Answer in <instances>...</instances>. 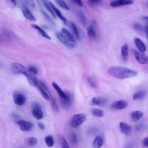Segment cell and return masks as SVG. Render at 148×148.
<instances>
[{
	"label": "cell",
	"instance_id": "35",
	"mask_svg": "<svg viewBox=\"0 0 148 148\" xmlns=\"http://www.w3.org/2000/svg\"><path fill=\"white\" fill-rule=\"evenodd\" d=\"M134 27L135 29L140 32H145V27L144 28L139 23H135L134 25Z\"/></svg>",
	"mask_w": 148,
	"mask_h": 148
},
{
	"label": "cell",
	"instance_id": "43",
	"mask_svg": "<svg viewBox=\"0 0 148 148\" xmlns=\"http://www.w3.org/2000/svg\"><path fill=\"white\" fill-rule=\"evenodd\" d=\"M38 127L42 130H43L45 128V126L42 123L39 122L37 124Z\"/></svg>",
	"mask_w": 148,
	"mask_h": 148
},
{
	"label": "cell",
	"instance_id": "33",
	"mask_svg": "<svg viewBox=\"0 0 148 148\" xmlns=\"http://www.w3.org/2000/svg\"><path fill=\"white\" fill-rule=\"evenodd\" d=\"M42 12L46 19L50 23L53 25H54V22L50 16L45 11L43 10L42 11Z\"/></svg>",
	"mask_w": 148,
	"mask_h": 148
},
{
	"label": "cell",
	"instance_id": "30",
	"mask_svg": "<svg viewBox=\"0 0 148 148\" xmlns=\"http://www.w3.org/2000/svg\"><path fill=\"white\" fill-rule=\"evenodd\" d=\"M79 17L80 22L82 25L84 27H85L87 25V21L84 12L81 11L79 12Z\"/></svg>",
	"mask_w": 148,
	"mask_h": 148
},
{
	"label": "cell",
	"instance_id": "14",
	"mask_svg": "<svg viewBox=\"0 0 148 148\" xmlns=\"http://www.w3.org/2000/svg\"><path fill=\"white\" fill-rule=\"evenodd\" d=\"M135 44L140 51L144 53L146 51V47L143 42L140 39L136 38L134 40Z\"/></svg>",
	"mask_w": 148,
	"mask_h": 148
},
{
	"label": "cell",
	"instance_id": "21",
	"mask_svg": "<svg viewBox=\"0 0 148 148\" xmlns=\"http://www.w3.org/2000/svg\"><path fill=\"white\" fill-rule=\"evenodd\" d=\"M143 115V113L140 111L137 110L132 112L130 114V118L133 121H138L141 118Z\"/></svg>",
	"mask_w": 148,
	"mask_h": 148
},
{
	"label": "cell",
	"instance_id": "5",
	"mask_svg": "<svg viewBox=\"0 0 148 148\" xmlns=\"http://www.w3.org/2000/svg\"><path fill=\"white\" fill-rule=\"evenodd\" d=\"M13 98L14 102L18 106L23 105L25 102L26 97L23 93L16 92L13 93Z\"/></svg>",
	"mask_w": 148,
	"mask_h": 148
},
{
	"label": "cell",
	"instance_id": "31",
	"mask_svg": "<svg viewBox=\"0 0 148 148\" xmlns=\"http://www.w3.org/2000/svg\"><path fill=\"white\" fill-rule=\"evenodd\" d=\"M92 115L97 117H102L104 115L103 110L98 108H94L91 111Z\"/></svg>",
	"mask_w": 148,
	"mask_h": 148
},
{
	"label": "cell",
	"instance_id": "40",
	"mask_svg": "<svg viewBox=\"0 0 148 148\" xmlns=\"http://www.w3.org/2000/svg\"><path fill=\"white\" fill-rule=\"evenodd\" d=\"M101 0H88V2L93 5H97L99 4Z\"/></svg>",
	"mask_w": 148,
	"mask_h": 148
},
{
	"label": "cell",
	"instance_id": "9",
	"mask_svg": "<svg viewBox=\"0 0 148 148\" xmlns=\"http://www.w3.org/2000/svg\"><path fill=\"white\" fill-rule=\"evenodd\" d=\"M135 57L140 63L148 64V56L143 52L135 51L134 52Z\"/></svg>",
	"mask_w": 148,
	"mask_h": 148
},
{
	"label": "cell",
	"instance_id": "39",
	"mask_svg": "<svg viewBox=\"0 0 148 148\" xmlns=\"http://www.w3.org/2000/svg\"><path fill=\"white\" fill-rule=\"evenodd\" d=\"M88 82L89 84L92 87L95 88L96 86L93 80L90 77H89L88 78Z\"/></svg>",
	"mask_w": 148,
	"mask_h": 148
},
{
	"label": "cell",
	"instance_id": "23",
	"mask_svg": "<svg viewBox=\"0 0 148 148\" xmlns=\"http://www.w3.org/2000/svg\"><path fill=\"white\" fill-rule=\"evenodd\" d=\"M147 92L145 90H141L138 91L133 94V99L135 100L142 99L145 96Z\"/></svg>",
	"mask_w": 148,
	"mask_h": 148
},
{
	"label": "cell",
	"instance_id": "22",
	"mask_svg": "<svg viewBox=\"0 0 148 148\" xmlns=\"http://www.w3.org/2000/svg\"><path fill=\"white\" fill-rule=\"evenodd\" d=\"M52 85L54 89L58 93L60 98H65L66 95L65 92L63 91L58 85L55 82H53Z\"/></svg>",
	"mask_w": 148,
	"mask_h": 148
},
{
	"label": "cell",
	"instance_id": "27",
	"mask_svg": "<svg viewBox=\"0 0 148 148\" xmlns=\"http://www.w3.org/2000/svg\"><path fill=\"white\" fill-rule=\"evenodd\" d=\"M70 28L76 37L78 39L80 38L78 30L75 25L73 23L71 22L69 24Z\"/></svg>",
	"mask_w": 148,
	"mask_h": 148
},
{
	"label": "cell",
	"instance_id": "3",
	"mask_svg": "<svg viewBox=\"0 0 148 148\" xmlns=\"http://www.w3.org/2000/svg\"><path fill=\"white\" fill-rule=\"evenodd\" d=\"M12 71L14 73H22L26 77L30 76L32 74L24 66L19 63L14 62L12 63L10 66Z\"/></svg>",
	"mask_w": 148,
	"mask_h": 148
},
{
	"label": "cell",
	"instance_id": "34",
	"mask_svg": "<svg viewBox=\"0 0 148 148\" xmlns=\"http://www.w3.org/2000/svg\"><path fill=\"white\" fill-rule=\"evenodd\" d=\"M58 4L62 8L66 10H69V8L64 0H56Z\"/></svg>",
	"mask_w": 148,
	"mask_h": 148
},
{
	"label": "cell",
	"instance_id": "20",
	"mask_svg": "<svg viewBox=\"0 0 148 148\" xmlns=\"http://www.w3.org/2000/svg\"><path fill=\"white\" fill-rule=\"evenodd\" d=\"M87 33L89 38L94 40L97 39V35L96 31L93 27L89 26L87 27Z\"/></svg>",
	"mask_w": 148,
	"mask_h": 148
},
{
	"label": "cell",
	"instance_id": "42",
	"mask_svg": "<svg viewBox=\"0 0 148 148\" xmlns=\"http://www.w3.org/2000/svg\"><path fill=\"white\" fill-rule=\"evenodd\" d=\"M27 3L32 7H35V4L33 0H26Z\"/></svg>",
	"mask_w": 148,
	"mask_h": 148
},
{
	"label": "cell",
	"instance_id": "28",
	"mask_svg": "<svg viewBox=\"0 0 148 148\" xmlns=\"http://www.w3.org/2000/svg\"><path fill=\"white\" fill-rule=\"evenodd\" d=\"M59 143L62 148H69V145L64 138L62 135H60L58 136Z\"/></svg>",
	"mask_w": 148,
	"mask_h": 148
},
{
	"label": "cell",
	"instance_id": "2",
	"mask_svg": "<svg viewBox=\"0 0 148 148\" xmlns=\"http://www.w3.org/2000/svg\"><path fill=\"white\" fill-rule=\"evenodd\" d=\"M56 36L59 40L63 44L73 48L76 45V42L73 35L66 28L63 27L61 32H58Z\"/></svg>",
	"mask_w": 148,
	"mask_h": 148
},
{
	"label": "cell",
	"instance_id": "25",
	"mask_svg": "<svg viewBox=\"0 0 148 148\" xmlns=\"http://www.w3.org/2000/svg\"><path fill=\"white\" fill-rule=\"evenodd\" d=\"M103 144V138L100 136H97L94 139L93 145L96 148H99L101 147Z\"/></svg>",
	"mask_w": 148,
	"mask_h": 148
},
{
	"label": "cell",
	"instance_id": "37",
	"mask_svg": "<svg viewBox=\"0 0 148 148\" xmlns=\"http://www.w3.org/2000/svg\"><path fill=\"white\" fill-rule=\"evenodd\" d=\"M11 34L9 31L5 30L3 31V36L7 40H10L11 38V37H12Z\"/></svg>",
	"mask_w": 148,
	"mask_h": 148
},
{
	"label": "cell",
	"instance_id": "6",
	"mask_svg": "<svg viewBox=\"0 0 148 148\" xmlns=\"http://www.w3.org/2000/svg\"><path fill=\"white\" fill-rule=\"evenodd\" d=\"M17 123L19 126L20 129L24 132L30 131L34 127V124L32 123L22 119L18 120Z\"/></svg>",
	"mask_w": 148,
	"mask_h": 148
},
{
	"label": "cell",
	"instance_id": "29",
	"mask_svg": "<svg viewBox=\"0 0 148 148\" xmlns=\"http://www.w3.org/2000/svg\"><path fill=\"white\" fill-rule=\"evenodd\" d=\"M45 142L47 145L49 147H53L54 144V140L52 136L49 135L46 136Z\"/></svg>",
	"mask_w": 148,
	"mask_h": 148
},
{
	"label": "cell",
	"instance_id": "16",
	"mask_svg": "<svg viewBox=\"0 0 148 148\" xmlns=\"http://www.w3.org/2000/svg\"><path fill=\"white\" fill-rule=\"evenodd\" d=\"M32 114L35 118L38 120L42 119L43 116V112L39 107L34 108L32 111Z\"/></svg>",
	"mask_w": 148,
	"mask_h": 148
},
{
	"label": "cell",
	"instance_id": "47",
	"mask_svg": "<svg viewBox=\"0 0 148 148\" xmlns=\"http://www.w3.org/2000/svg\"><path fill=\"white\" fill-rule=\"evenodd\" d=\"M144 19L148 21V16L144 17Z\"/></svg>",
	"mask_w": 148,
	"mask_h": 148
},
{
	"label": "cell",
	"instance_id": "1",
	"mask_svg": "<svg viewBox=\"0 0 148 148\" xmlns=\"http://www.w3.org/2000/svg\"><path fill=\"white\" fill-rule=\"evenodd\" d=\"M110 75L120 79H124L133 77L136 76L137 71L122 66H112L108 70Z\"/></svg>",
	"mask_w": 148,
	"mask_h": 148
},
{
	"label": "cell",
	"instance_id": "10",
	"mask_svg": "<svg viewBox=\"0 0 148 148\" xmlns=\"http://www.w3.org/2000/svg\"><path fill=\"white\" fill-rule=\"evenodd\" d=\"M119 129L122 134L127 136L130 135L132 132L131 127L129 125L123 122H120Z\"/></svg>",
	"mask_w": 148,
	"mask_h": 148
},
{
	"label": "cell",
	"instance_id": "46",
	"mask_svg": "<svg viewBox=\"0 0 148 148\" xmlns=\"http://www.w3.org/2000/svg\"><path fill=\"white\" fill-rule=\"evenodd\" d=\"M9 1L13 6H16V3L15 0H9Z\"/></svg>",
	"mask_w": 148,
	"mask_h": 148
},
{
	"label": "cell",
	"instance_id": "36",
	"mask_svg": "<svg viewBox=\"0 0 148 148\" xmlns=\"http://www.w3.org/2000/svg\"><path fill=\"white\" fill-rule=\"evenodd\" d=\"M71 139L73 144L76 145L77 144L78 142V137L76 133L73 132L72 133Z\"/></svg>",
	"mask_w": 148,
	"mask_h": 148
},
{
	"label": "cell",
	"instance_id": "11",
	"mask_svg": "<svg viewBox=\"0 0 148 148\" xmlns=\"http://www.w3.org/2000/svg\"><path fill=\"white\" fill-rule=\"evenodd\" d=\"M128 105V103L126 101L120 100L114 102L112 105V107L115 109L120 110L126 108Z\"/></svg>",
	"mask_w": 148,
	"mask_h": 148
},
{
	"label": "cell",
	"instance_id": "8",
	"mask_svg": "<svg viewBox=\"0 0 148 148\" xmlns=\"http://www.w3.org/2000/svg\"><path fill=\"white\" fill-rule=\"evenodd\" d=\"M66 97L65 98H60V102L63 108L68 110L70 108L72 103V98L70 94L68 92H65Z\"/></svg>",
	"mask_w": 148,
	"mask_h": 148
},
{
	"label": "cell",
	"instance_id": "26",
	"mask_svg": "<svg viewBox=\"0 0 148 148\" xmlns=\"http://www.w3.org/2000/svg\"><path fill=\"white\" fill-rule=\"evenodd\" d=\"M44 6L46 9L49 12L53 17L54 18H56V16L52 10V8L50 5L49 2H48L47 0H41Z\"/></svg>",
	"mask_w": 148,
	"mask_h": 148
},
{
	"label": "cell",
	"instance_id": "24",
	"mask_svg": "<svg viewBox=\"0 0 148 148\" xmlns=\"http://www.w3.org/2000/svg\"><path fill=\"white\" fill-rule=\"evenodd\" d=\"M32 27L33 28L37 30L40 34L44 37L49 40L51 38L47 33L41 28L36 24H32Z\"/></svg>",
	"mask_w": 148,
	"mask_h": 148
},
{
	"label": "cell",
	"instance_id": "13",
	"mask_svg": "<svg viewBox=\"0 0 148 148\" xmlns=\"http://www.w3.org/2000/svg\"><path fill=\"white\" fill-rule=\"evenodd\" d=\"M133 3L132 1L126 0H117L110 3V5L113 7H116L121 6L129 5Z\"/></svg>",
	"mask_w": 148,
	"mask_h": 148
},
{
	"label": "cell",
	"instance_id": "7",
	"mask_svg": "<svg viewBox=\"0 0 148 148\" xmlns=\"http://www.w3.org/2000/svg\"><path fill=\"white\" fill-rule=\"evenodd\" d=\"M36 86L43 97L46 100L49 101L50 97L46 89V85L42 82L38 80Z\"/></svg>",
	"mask_w": 148,
	"mask_h": 148
},
{
	"label": "cell",
	"instance_id": "32",
	"mask_svg": "<svg viewBox=\"0 0 148 148\" xmlns=\"http://www.w3.org/2000/svg\"><path fill=\"white\" fill-rule=\"evenodd\" d=\"M38 143L37 139L34 137H31L28 140L27 143L30 146H34L36 145Z\"/></svg>",
	"mask_w": 148,
	"mask_h": 148
},
{
	"label": "cell",
	"instance_id": "18",
	"mask_svg": "<svg viewBox=\"0 0 148 148\" xmlns=\"http://www.w3.org/2000/svg\"><path fill=\"white\" fill-rule=\"evenodd\" d=\"M46 89L50 97V99L51 101V105L54 110L56 112L58 113L59 112V108L58 106L56 101L54 99L51 92L46 87Z\"/></svg>",
	"mask_w": 148,
	"mask_h": 148
},
{
	"label": "cell",
	"instance_id": "48",
	"mask_svg": "<svg viewBox=\"0 0 148 148\" xmlns=\"http://www.w3.org/2000/svg\"><path fill=\"white\" fill-rule=\"evenodd\" d=\"M126 0L129 1H131L132 0Z\"/></svg>",
	"mask_w": 148,
	"mask_h": 148
},
{
	"label": "cell",
	"instance_id": "45",
	"mask_svg": "<svg viewBox=\"0 0 148 148\" xmlns=\"http://www.w3.org/2000/svg\"><path fill=\"white\" fill-rule=\"evenodd\" d=\"M145 32L148 40V25H146L145 27Z\"/></svg>",
	"mask_w": 148,
	"mask_h": 148
},
{
	"label": "cell",
	"instance_id": "17",
	"mask_svg": "<svg viewBox=\"0 0 148 148\" xmlns=\"http://www.w3.org/2000/svg\"><path fill=\"white\" fill-rule=\"evenodd\" d=\"M91 101L93 105L101 106L106 104L107 100L105 98L94 97L92 99Z\"/></svg>",
	"mask_w": 148,
	"mask_h": 148
},
{
	"label": "cell",
	"instance_id": "38",
	"mask_svg": "<svg viewBox=\"0 0 148 148\" xmlns=\"http://www.w3.org/2000/svg\"><path fill=\"white\" fill-rule=\"evenodd\" d=\"M28 69L30 72L34 75L37 74L38 73V70L34 66H30L29 67Z\"/></svg>",
	"mask_w": 148,
	"mask_h": 148
},
{
	"label": "cell",
	"instance_id": "41",
	"mask_svg": "<svg viewBox=\"0 0 148 148\" xmlns=\"http://www.w3.org/2000/svg\"><path fill=\"white\" fill-rule=\"evenodd\" d=\"M77 5L80 7L83 6V3L81 0H72Z\"/></svg>",
	"mask_w": 148,
	"mask_h": 148
},
{
	"label": "cell",
	"instance_id": "15",
	"mask_svg": "<svg viewBox=\"0 0 148 148\" xmlns=\"http://www.w3.org/2000/svg\"><path fill=\"white\" fill-rule=\"evenodd\" d=\"M22 10L23 15L27 19L32 21H36V18L27 8L23 7L22 8Z\"/></svg>",
	"mask_w": 148,
	"mask_h": 148
},
{
	"label": "cell",
	"instance_id": "12",
	"mask_svg": "<svg viewBox=\"0 0 148 148\" xmlns=\"http://www.w3.org/2000/svg\"><path fill=\"white\" fill-rule=\"evenodd\" d=\"M49 3L52 9L57 16L62 21L64 25H66L67 21L66 18L63 16L60 11L51 2L49 1Z\"/></svg>",
	"mask_w": 148,
	"mask_h": 148
},
{
	"label": "cell",
	"instance_id": "4",
	"mask_svg": "<svg viewBox=\"0 0 148 148\" xmlns=\"http://www.w3.org/2000/svg\"><path fill=\"white\" fill-rule=\"evenodd\" d=\"M86 115L82 113L75 114L73 117L71 122V126L76 128L81 125L85 121Z\"/></svg>",
	"mask_w": 148,
	"mask_h": 148
},
{
	"label": "cell",
	"instance_id": "19",
	"mask_svg": "<svg viewBox=\"0 0 148 148\" xmlns=\"http://www.w3.org/2000/svg\"><path fill=\"white\" fill-rule=\"evenodd\" d=\"M128 45L127 44H125L122 46L121 48V54L122 59L124 61H126L127 58Z\"/></svg>",
	"mask_w": 148,
	"mask_h": 148
},
{
	"label": "cell",
	"instance_id": "49",
	"mask_svg": "<svg viewBox=\"0 0 148 148\" xmlns=\"http://www.w3.org/2000/svg\"></svg>",
	"mask_w": 148,
	"mask_h": 148
},
{
	"label": "cell",
	"instance_id": "44",
	"mask_svg": "<svg viewBox=\"0 0 148 148\" xmlns=\"http://www.w3.org/2000/svg\"><path fill=\"white\" fill-rule=\"evenodd\" d=\"M143 143L144 146L148 147V137H147L144 139Z\"/></svg>",
	"mask_w": 148,
	"mask_h": 148
}]
</instances>
